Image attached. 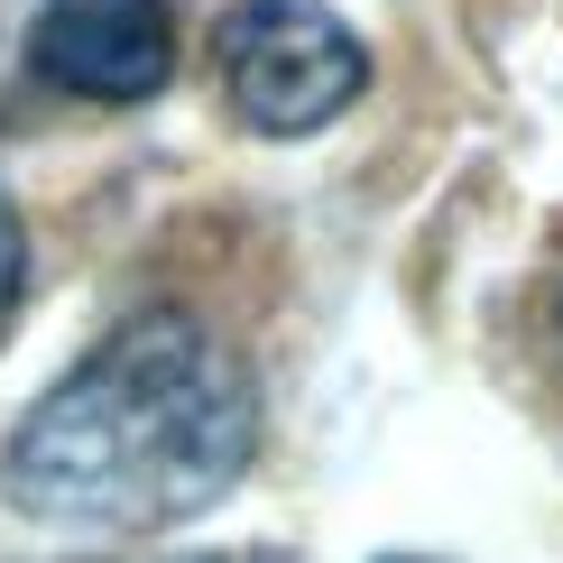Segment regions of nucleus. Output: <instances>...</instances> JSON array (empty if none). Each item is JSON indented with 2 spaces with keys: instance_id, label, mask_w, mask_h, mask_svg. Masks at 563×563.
Wrapping results in <instances>:
<instances>
[{
  "instance_id": "obj_5",
  "label": "nucleus",
  "mask_w": 563,
  "mask_h": 563,
  "mask_svg": "<svg viewBox=\"0 0 563 563\" xmlns=\"http://www.w3.org/2000/svg\"><path fill=\"white\" fill-rule=\"evenodd\" d=\"M203 563H231V554H203Z\"/></svg>"
},
{
  "instance_id": "obj_1",
  "label": "nucleus",
  "mask_w": 563,
  "mask_h": 563,
  "mask_svg": "<svg viewBox=\"0 0 563 563\" xmlns=\"http://www.w3.org/2000/svg\"><path fill=\"white\" fill-rule=\"evenodd\" d=\"M260 407L213 323L185 305L111 323L0 443V489L46 527L148 536L250 472Z\"/></svg>"
},
{
  "instance_id": "obj_3",
  "label": "nucleus",
  "mask_w": 563,
  "mask_h": 563,
  "mask_svg": "<svg viewBox=\"0 0 563 563\" xmlns=\"http://www.w3.org/2000/svg\"><path fill=\"white\" fill-rule=\"evenodd\" d=\"M29 65L75 102H148L176 84V10L167 0H46Z\"/></svg>"
},
{
  "instance_id": "obj_4",
  "label": "nucleus",
  "mask_w": 563,
  "mask_h": 563,
  "mask_svg": "<svg viewBox=\"0 0 563 563\" xmlns=\"http://www.w3.org/2000/svg\"><path fill=\"white\" fill-rule=\"evenodd\" d=\"M19 305H29V222H19L10 195H0V342H10Z\"/></svg>"
},
{
  "instance_id": "obj_2",
  "label": "nucleus",
  "mask_w": 563,
  "mask_h": 563,
  "mask_svg": "<svg viewBox=\"0 0 563 563\" xmlns=\"http://www.w3.org/2000/svg\"><path fill=\"white\" fill-rule=\"evenodd\" d=\"M213 75L260 139H305L369 92V46L323 0H231L213 19Z\"/></svg>"
}]
</instances>
